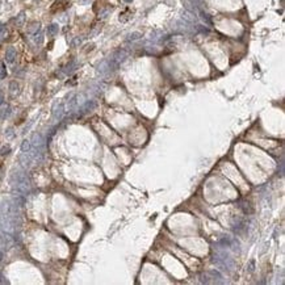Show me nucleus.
Here are the masks:
<instances>
[{
    "label": "nucleus",
    "mask_w": 285,
    "mask_h": 285,
    "mask_svg": "<svg viewBox=\"0 0 285 285\" xmlns=\"http://www.w3.org/2000/svg\"><path fill=\"white\" fill-rule=\"evenodd\" d=\"M11 183L20 194H28L30 191V181L24 172H15L11 179Z\"/></svg>",
    "instance_id": "f257e3e1"
},
{
    "label": "nucleus",
    "mask_w": 285,
    "mask_h": 285,
    "mask_svg": "<svg viewBox=\"0 0 285 285\" xmlns=\"http://www.w3.org/2000/svg\"><path fill=\"white\" fill-rule=\"evenodd\" d=\"M30 143L33 147H38V148H42V145H44V138H42V135H41L40 133H34L32 135V141H30Z\"/></svg>",
    "instance_id": "f03ea898"
},
{
    "label": "nucleus",
    "mask_w": 285,
    "mask_h": 285,
    "mask_svg": "<svg viewBox=\"0 0 285 285\" xmlns=\"http://www.w3.org/2000/svg\"><path fill=\"white\" fill-rule=\"evenodd\" d=\"M5 61L8 63H13L16 61V50L15 47H8L5 51Z\"/></svg>",
    "instance_id": "7ed1b4c3"
},
{
    "label": "nucleus",
    "mask_w": 285,
    "mask_h": 285,
    "mask_svg": "<svg viewBox=\"0 0 285 285\" xmlns=\"http://www.w3.org/2000/svg\"><path fill=\"white\" fill-rule=\"evenodd\" d=\"M9 92L12 96H17V95L20 93V84L17 82H11L9 83Z\"/></svg>",
    "instance_id": "20e7f679"
},
{
    "label": "nucleus",
    "mask_w": 285,
    "mask_h": 285,
    "mask_svg": "<svg viewBox=\"0 0 285 285\" xmlns=\"http://www.w3.org/2000/svg\"><path fill=\"white\" fill-rule=\"evenodd\" d=\"M95 106V103L93 101H87L84 105H82L80 106V110H82V114H84V113H87V112H90L92 108Z\"/></svg>",
    "instance_id": "39448f33"
},
{
    "label": "nucleus",
    "mask_w": 285,
    "mask_h": 285,
    "mask_svg": "<svg viewBox=\"0 0 285 285\" xmlns=\"http://www.w3.org/2000/svg\"><path fill=\"white\" fill-rule=\"evenodd\" d=\"M59 30V26L58 24H50L49 26H47V34L49 35H55Z\"/></svg>",
    "instance_id": "423d86ee"
},
{
    "label": "nucleus",
    "mask_w": 285,
    "mask_h": 285,
    "mask_svg": "<svg viewBox=\"0 0 285 285\" xmlns=\"http://www.w3.org/2000/svg\"><path fill=\"white\" fill-rule=\"evenodd\" d=\"M63 113H64V105H63V104H61V105L58 106V108L54 109V117L58 118V120H61L62 116H63Z\"/></svg>",
    "instance_id": "0eeeda50"
},
{
    "label": "nucleus",
    "mask_w": 285,
    "mask_h": 285,
    "mask_svg": "<svg viewBox=\"0 0 285 285\" xmlns=\"http://www.w3.org/2000/svg\"><path fill=\"white\" fill-rule=\"evenodd\" d=\"M33 40H34V42L37 44V45H41L44 42V33L41 32V30H38L37 33H34L33 34Z\"/></svg>",
    "instance_id": "6e6552de"
},
{
    "label": "nucleus",
    "mask_w": 285,
    "mask_h": 285,
    "mask_svg": "<svg viewBox=\"0 0 285 285\" xmlns=\"http://www.w3.org/2000/svg\"><path fill=\"white\" fill-rule=\"evenodd\" d=\"M30 147H32L30 141H29V139H24L22 143H21V152H28L29 150H30Z\"/></svg>",
    "instance_id": "1a4fd4ad"
},
{
    "label": "nucleus",
    "mask_w": 285,
    "mask_h": 285,
    "mask_svg": "<svg viewBox=\"0 0 285 285\" xmlns=\"http://www.w3.org/2000/svg\"><path fill=\"white\" fill-rule=\"evenodd\" d=\"M7 76V68H5L4 62L0 61V79H4Z\"/></svg>",
    "instance_id": "9d476101"
},
{
    "label": "nucleus",
    "mask_w": 285,
    "mask_h": 285,
    "mask_svg": "<svg viewBox=\"0 0 285 285\" xmlns=\"http://www.w3.org/2000/svg\"><path fill=\"white\" fill-rule=\"evenodd\" d=\"M29 33H32V34H34V33H37L38 30H40V24L38 22H34V24H32L30 26H29Z\"/></svg>",
    "instance_id": "9b49d317"
},
{
    "label": "nucleus",
    "mask_w": 285,
    "mask_h": 285,
    "mask_svg": "<svg viewBox=\"0 0 285 285\" xmlns=\"http://www.w3.org/2000/svg\"><path fill=\"white\" fill-rule=\"evenodd\" d=\"M5 137H7L8 139H13V138L16 137V134H15V130L12 129V128L7 129V132H5Z\"/></svg>",
    "instance_id": "f8f14e48"
},
{
    "label": "nucleus",
    "mask_w": 285,
    "mask_h": 285,
    "mask_svg": "<svg viewBox=\"0 0 285 285\" xmlns=\"http://www.w3.org/2000/svg\"><path fill=\"white\" fill-rule=\"evenodd\" d=\"M9 113H11V108H7V109H0V121L3 120V118H5V117H8L9 116Z\"/></svg>",
    "instance_id": "ddd939ff"
},
{
    "label": "nucleus",
    "mask_w": 285,
    "mask_h": 285,
    "mask_svg": "<svg viewBox=\"0 0 285 285\" xmlns=\"http://www.w3.org/2000/svg\"><path fill=\"white\" fill-rule=\"evenodd\" d=\"M75 62H71V63H68L67 64V66H66V70H64V72H66V74H71V72H72V71L75 70Z\"/></svg>",
    "instance_id": "4468645a"
},
{
    "label": "nucleus",
    "mask_w": 285,
    "mask_h": 285,
    "mask_svg": "<svg viewBox=\"0 0 285 285\" xmlns=\"http://www.w3.org/2000/svg\"><path fill=\"white\" fill-rule=\"evenodd\" d=\"M11 152V147L8 146V145H5V146H3L2 148H0V155H7V154H9Z\"/></svg>",
    "instance_id": "2eb2a0df"
},
{
    "label": "nucleus",
    "mask_w": 285,
    "mask_h": 285,
    "mask_svg": "<svg viewBox=\"0 0 285 285\" xmlns=\"http://www.w3.org/2000/svg\"><path fill=\"white\" fill-rule=\"evenodd\" d=\"M142 35H141V33H138V32H135V33H132L129 35V40H132V41H134V40H138V38H141Z\"/></svg>",
    "instance_id": "dca6fc26"
},
{
    "label": "nucleus",
    "mask_w": 285,
    "mask_h": 285,
    "mask_svg": "<svg viewBox=\"0 0 285 285\" xmlns=\"http://www.w3.org/2000/svg\"><path fill=\"white\" fill-rule=\"evenodd\" d=\"M24 20H25V15L20 13L19 17H17V20H16V24H17V25H21V24L24 22Z\"/></svg>",
    "instance_id": "f3484780"
},
{
    "label": "nucleus",
    "mask_w": 285,
    "mask_h": 285,
    "mask_svg": "<svg viewBox=\"0 0 285 285\" xmlns=\"http://www.w3.org/2000/svg\"><path fill=\"white\" fill-rule=\"evenodd\" d=\"M78 44H80V40H79V38H76V40H74V41H72V46L78 45Z\"/></svg>",
    "instance_id": "a211bd4d"
},
{
    "label": "nucleus",
    "mask_w": 285,
    "mask_h": 285,
    "mask_svg": "<svg viewBox=\"0 0 285 285\" xmlns=\"http://www.w3.org/2000/svg\"><path fill=\"white\" fill-rule=\"evenodd\" d=\"M4 103V97H3V95H0V105H2Z\"/></svg>",
    "instance_id": "6ab92c4d"
},
{
    "label": "nucleus",
    "mask_w": 285,
    "mask_h": 285,
    "mask_svg": "<svg viewBox=\"0 0 285 285\" xmlns=\"http://www.w3.org/2000/svg\"><path fill=\"white\" fill-rule=\"evenodd\" d=\"M2 260H3V254H2V251H0V263H2Z\"/></svg>",
    "instance_id": "aec40b11"
},
{
    "label": "nucleus",
    "mask_w": 285,
    "mask_h": 285,
    "mask_svg": "<svg viewBox=\"0 0 285 285\" xmlns=\"http://www.w3.org/2000/svg\"><path fill=\"white\" fill-rule=\"evenodd\" d=\"M124 2H125V3H132L133 0H124Z\"/></svg>",
    "instance_id": "412c9836"
}]
</instances>
